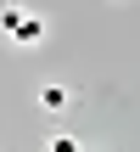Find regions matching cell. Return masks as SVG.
<instances>
[{"label":"cell","instance_id":"obj_2","mask_svg":"<svg viewBox=\"0 0 140 152\" xmlns=\"http://www.w3.org/2000/svg\"><path fill=\"white\" fill-rule=\"evenodd\" d=\"M39 39H45V17H34V11H28V17L17 23V34H11V45H17V51H28V45H39Z\"/></svg>","mask_w":140,"mask_h":152},{"label":"cell","instance_id":"obj_3","mask_svg":"<svg viewBox=\"0 0 140 152\" xmlns=\"http://www.w3.org/2000/svg\"><path fill=\"white\" fill-rule=\"evenodd\" d=\"M45 152H84V147H79V135H51Z\"/></svg>","mask_w":140,"mask_h":152},{"label":"cell","instance_id":"obj_4","mask_svg":"<svg viewBox=\"0 0 140 152\" xmlns=\"http://www.w3.org/2000/svg\"><path fill=\"white\" fill-rule=\"evenodd\" d=\"M90 152H112V147H90Z\"/></svg>","mask_w":140,"mask_h":152},{"label":"cell","instance_id":"obj_1","mask_svg":"<svg viewBox=\"0 0 140 152\" xmlns=\"http://www.w3.org/2000/svg\"><path fill=\"white\" fill-rule=\"evenodd\" d=\"M34 96H39V107H45V113H67V107H73V90H67V85H56V79H51V85H39Z\"/></svg>","mask_w":140,"mask_h":152}]
</instances>
